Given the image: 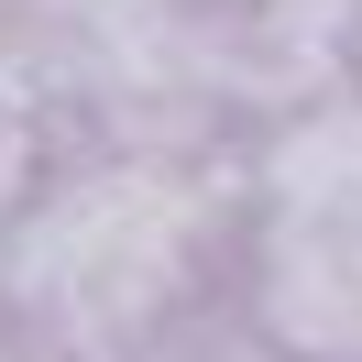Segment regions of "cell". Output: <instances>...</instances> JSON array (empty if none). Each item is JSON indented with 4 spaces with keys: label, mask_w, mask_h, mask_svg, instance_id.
<instances>
[{
    "label": "cell",
    "mask_w": 362,
    "mask_h": 362,
    "mask_svg": "<svg viewBox=\"0 0 362 362\" xmlns=\"http://www.w3.org/2000/svg\"><path fill=\"white\" fill-rule=\"evenodd\" d=\"M242 252V154H66L0 220V318H23L66 362H132L198 296L230 286Z\"/></svg>",
    "instance_id": "1"
},
{
    "label": "cell",
    "mask_w": 362,
    "mask_h": 362,
    "mask_svg": "<svg viewBox=\"0 0 362 362\" xmlns=\"http://www.w3.org/2000/svg\"><path fill=\"white\" fill-rule=\"evenodd\" d=\"M230 296L296 362H362V99H318L242 143Z\"/></svg>",
    "instance_id": "2"
},
{
    "label": "cell",
    "mask_w": 362,
    "mask_h": 362,
    "mask_svg": "<svg viewBox=\"0 0 362 362\" xmlns=\"http://www.w3.org/2000/svg\"><path fill=\"white\" fill-rule=\"evenodd\" d=\"M132 362H296V351H286V340H274L264 318H252L242 296L220 286V296H198V308H187L176 329H154Z\"/></svg>",
    "instance_id": "3"
},
{
    "label": "cell",
    "mask_w": 362,
    "mask_h": 362,
    "mask_svg": "<svg viewBox=\"0 0 362 362\" xmlns=\"http://www.w3.org/2000/svg\"><path fill=\"white\" fill-rule=\"evenodd\" d=\"M0 362H66V351H55V340H33L23 318H0Z\"/></svg>",
    "instance_id": "4"
},
{
    "label": "cell",
    "mask_w": 362,
    "mask_h": 362,
    "mask_svg": "<svg viewBox=\"0 0 362 362\" xmlns=\"http://www.w3.org/2000/svg\"><path fill=\"white\" fill-rule=\"evenodd\" d=\"M351 66H362V23H351Z\"/></svg>",
    "instance_id": "5"
}]
</instances>
